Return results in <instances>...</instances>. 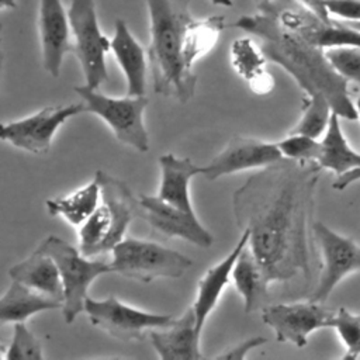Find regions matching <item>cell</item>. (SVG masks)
I'll list each match as a JSON object with an SVG mask.
<instances>
[{
    "mask_svg": "<svg viewBox=\"0 0 360 360\" xmlns=\"http://www.w3.org/2000/svg\"><path fill=\"white\" fill-rule=\"evenodd\" d=\"M321 170L316 162L283 158L232 195L236 225L249 231V248L270 283L311 276L308 226Z\"/></svg>",
    "mask_w": 360,
    "mask_h": 360,
    "instance_id": "6da1fadb",
    "label": "cell"
},
{
    "mask_svg": "<svg viewBox=\"0 0 360 360\" xmlns=\"http://www.w3.org/2000/svg\"><path fill=\"white\" fill-rule=\"evenodd\" d=\"M232 27L257 37L267 60L280 65L307 96H323L340 118H359L349 96V80L335 70L325 49L284 25L267 6L259 7L256 14L240 15Z\"/></svg>",
    "mask_w": 360,
    "mask_h": 360,
    "instance_id": "7a4b0ae2",
    "label": "cell"
},
{
    "mask_svg": "<svg viewBox=\"0 0 360 360\" xmlns=\"http://www.w3.org/2000/svg\"><path fill=\"white\" fill-rule=\"evenodd\" d=\"M146 6L153 91L184 104L194 96L197 86V76L186 60L187 37L194 21L191 0H146Z\"/></svg>",
    "mask_w": 360,
    "mask_h": 360,
    "instance_id": "3957f363",
    "label": "cell"
},
{
    "mask_svg": "<svg viewBox=\"0 0 360 360\" xmlns=\"http://www.w3.org/2000/svg\"><path fill=\"white\" fill-rule=\"evenodd\" d=\"M101 202L79 226V250L89 257L111 252L125 238L128 226L139 218V198L128 184L105 172L97 174Z\"/></svg>",
    "mask_w": 360,
    "mask_h": 360,
    "instance_id": "277c9868",
    "label": "cell"
},
{
    "mask_svg": "<svg viewBox=\"0 0 360 360\" xmlns=\"http://www.w3.org/2000/svg\"><path fill=\"white\" fill-rule=\"evenodd\" d=\"M111 271L141 283L156 278H180L193 260L158 242L124 238L111 250Z\"/></svg>",
    "mask_w": 360,
    "mask_h": 360,
    "instance_id": "5b68a950",
    "label": "cell"
},
{
    "mask_svg": "<svg viewBox=\"0 0 360 360\" xmlns=\"http://www.w3.org/2000/svg\"><path fill=\"white\" fill-rule=\"evenodd\" d=\"M42 252L52 256L58 264L63 284V307L62 314L66 323H72L76 316L84 311V301L91 283L111 271L110 263L91 260L84 256L79 248H75L65 239L49 235L38 246Z\"/></svg>",
    "mask_w": 360,
    "mask_h": 360,
    "instance_id": "8992f818",
    "label": "cell"
},
{
    "mask_svg": "<svg viewBox=\"0 0 360 360\" xmlns=\"http://www.w3.org/2000/svg\"><path fill=\"white\" fill-rule=\"evenodd\" d=\"M90 89L86 84L76 86L75 91L86 105V111L100 117L114 132L115 138L136 149L149 150V135L143 124V112L148 107L145 96L111 97Z\"/></svg>",
    "mask_w": 360,
    "mask_h": 360,
    "instance_id": "52a82bcc",
    "label": "cell"
},
{
    "mask_svg": "<svg viewBox=\"0 0 360 360\" xmlns=\"http://www.w3.org/2000/svg\"><path fill=\"white\" fill-rule=\"evenodd\" d=\"M73 53L76 55L84 84L98 89L108 79L105 56L111 51V38L100 28L96 0H72L69 6Z\"/></svg>",
    "mask_w": 360,
    "mask_h": 360,
    "instance_id": "ba28073f",
    "label": "cell"
},
{
    "mask_svg": "<svg viewBox=\"0 0 360 360\" xmlns=\"http://www.w3.org/2000/svg\"><path fill=\"white\" fill-rule=\"evenodd\" d=\"M84 312L97 329L120 340H143L146 332L167 328L176 318L166 314H153L131 307L115 295L104 300L87 297Z\"/></svg>",
    "mask_w": 360,
    "mask_h": 360,
    "instance_id": "9c48e42d",
    "label": "cell"
},
{
    "mask_svg": "<svg viewBox=\"0 0 360 360\" xmlns=\"http://www.w3.org/2000/svg\"><path fill=\"white\" fill-rule=\"evenodd\" d=\"M86 112L83 101L66 105H48L24 118L1 125V139L17 149L46 155L59 127L75 115Z\"/></svg>",
    "mask_w": 360,
    "mask_h": 360,
    "instance_id": "30bf717a",
    "label": "cell"
},
{
    "mask_svg": "<svg viewBox=\"0 0 360 360\" xmlns=\"http://www.w3.org/2000/svg\"><path fill=\"white\" fill-rule=\"evenodd\" d=\"M312 233L322 253V269L309 300L325 302L346 276L360 271V246L322 222L312 224Z\"/></svg>",
    "mask_w": 360,
    "mask_h": 360,
    "instance_id": "8fae6325",
    "label": "cell"
},
{
    "mask_svg": "<svg viewBox=\"0 0 360 360\" xmlns=\"http://www.w3.org/2000/svg\"><path fill=\"white\" fill-rule=\"evenodd\" d=\"M335 312L323 302L308 301L271 304L262 308V321L270 326L277 342H288L297 347L308 343V336L322 328H330Z\"/></svg>",
    "mask_w": 360,
    "mask_h": 360,
    "instance_id": "7c38bea8",
    "label": "cell"
},
{
    "mask_svg": "<svg viewBox=\"0 0 360 360\" xmlns=\"http://www.w3.org/2000/svg\"><path fill=\"white\" fill-rule=\"evenodd\" d=\"M280 159H283V155L276 142H267L255 136L233 135L221 153L205 166H201V176L212 181L242 170L263 169Z\"/></svg>",
    "mask_w": 360,
    "mask_h": 360,
    "instance_id": "4fadbf2b",
    "label": "cell"
},
{
    "mask_svg": "<svg viewBox=\"0 0 360 360\" xmlns=\"http://www.w3.org/2000/svg\"><path fill=\"white\" fill-rule=\"evenodd\" d=\"M139 218L145 219L155 231L167 236L187 240L198 248L208 249L214 243L211 232L198 221L195 212L180 210L158 195L141 194Z\"/></svg>",
    "mask_w": 360,
    "mask_h": 360,
    "instance_id": "5bb4252c",
    "label": "cell"
},
{
    "mask_svg": "<svg viewBox=\"0 0 360 360\" xmlns=\"http://www.w3.org/2000/svg\"><path fill=\"white\" fill-rule=\"evenodd\" d=\"M38 30L44 69L58 77L65 55L73 52L69 11L62 0H39Z\"/></svg>",
    "mask_w": 360,
    "mask_h": 360,
    "instance_id": "9a60e30c",
    "label": "cell"
},
{
    "mask_svg": "<svg viewBox=\"0 0 360 360\" xmlns=\"http://www.w3.org/2000/svg\"><path fill=\"white\" fill-rule=\"evenodd\" d=\"M249 231L243 229L240 238L238 239L233 249L217 264H212L205 270V273L200 277L197 284L195 300L191 305L193 312L197 321V329L202 332V328L210 316V314L215 309L222 291L232 280V270L239 257V253L249 242Z\"/></svg>",
    "mask_w": 360,
    "mask_h": 360,
    "instance_id": "2e32d148",
    "label": "cell"
},
{
    "mask_svg": "<svg viewBox=\"0 0 360 360\" xmlns=\"http://www.w3.org/2000/svg\"><path fill=\"white\" fill-rule=\"evenodd\" d=\"M150 343L162 360H200L204 359L200 350L201 332L197 329L193 308L187 311L167 328L152 329Z\"/></svg>",
    "mask_w": 360,
    "mask_h": 360,
    "instance_id": "e0dca14e",
    "label": "cell"
},
{
    "mask_svg": "<svg viewBox=\"0 0 360 360\" xmlns=\"http://www.w3.org/2000/svg\"><path fill=\"white\" fill-rule=\"evenodd\" d=\"M111 51L127 80L128 96H145L148 52L129 31L124 20H117L111 38Z\"/></svg>",
    "mask_w": 360,
    "mask_h": 360,
    "instance_id": "ac0fdd59",
    "label": "cell"
},
{
    "mask_svg": "<svg viewBox=\"0 0 360 360\" xmlns=\"http://www.w3.org/2000/svg\"><path fill=\"white\" fill-rule=\"evenodd\" d=\"M159 167L160 184L156 195L180 210L194 212L190 197V181L193 177L201 174V166L188 158L165 153L159 158Z\"/></svg>",
    "mask_w": 360,
    "mask_h": 360,
    "instance_id": "d6986e66",
    "label": "cell"
},
{
    "mask_svg": "<svg viewBox=\"0 0 360 360\" xmlns=\"http://www.w3.org/2000/svg\"><path fill=\"white\" fill-rule=\"evenodd\" d=\"M8 276L38 292L63 302V284L58 264L48 253L35 249L28 257L10 267Z\"/></svg>",
    "mask_w": 360,
    "mask_h": 360,
    "instance_id": "ffe728a7",
    "label": "cell"
},
{
    "mask_svg": "<svg viewBox=\"0 0 360 360\" xmlns=\"http://www.w3.org/2000/svg\"><path fill=\"white\" fill-rule=\"evenodd\" d=\"M232 281L243 300V309L246 314H252L264 307L271 283L252 253L249 242L239 253V257L233 266Z\"/></svg>",
    "mask_w": 360,
    "mask_h": 360,
    "instance_id": "44dd1931",
    "label": "cell"
},
{
    "mask_svg": "<svg viewBox=\"0 0 360 360\" xmlns=\"http://www.w3.org/2000/svg\"><path fill=\"white\" fill-rule=\"evenodd\" d=\"M267 58L259 44L249 37H240L231 45V63L235 72L248 83L252 91L266 94L273 90L274 80L266 69Z\"/></svg>",
    "mask_w": 360,
    "mask_h": 360,
    "instance_id": "7402d4cb",
    "label": "cell"
},
{
    "mask_svg": "<svg viewBox=\"0 0 360 360\" xmlns=\"http://www.w3.org/2000/svg\"><path fill=\"white\" fill-rule=\"evenodd\" d=\"M62 307V301L13 280L0 298V323L25 322L31 315Z\"/></svg>",
    "mask_w": 360,
    "mask_h": 360,
    "instance_id": "603a6c76",
    "label": "cell"
},
{
    "mask_svg": "<svg viewBox=\"0 0 360 360\" xmlns=\"http://www.w3.org/2000/svg\"><path fill=\"white\" fill-rule=\"evenodd\" d=\"M101 187L97 179L83 187L45 201L46 211L51 217H62L73 226H80L100 205Z\"/></svg>",
    "mask_w": 360,
    "mask_h": 360,
    "instance_id": "cb8c5ba5",
    "label": "cell"
},
{
    "mask_svg": "<svg viewBox=\"0 0 360 360\" xmlns=\"http://www.w3.org/2000/svg\"><path fill=\"white\" fill-rule=\"evenodd\" d=\"M316 163L336 176L360 167V153L352 149L343 135L340 117L332 112L329 125L321 139V150Z\"/></svg>",
    "mask_w": 360,
    "mask_h": 360,
    "instance_id": "d4e9b609",
    "label": "cell"
},
{
    "mask_svg": "<svg viewBox=\"0 0 360 360\" xmlns=\"http://www.w3.org/2000/svg\"><path fill=\"white\" fill-rule=\"evenodd\" d=\"M332 112V107L323 96H307L301 118L290 132L302 134L318 139L325 134Z\"/></svg>",
    "mask_w": 360,
    "mask_h": 360,
    "instance_id": "484cf974",
    "label": "cell"
},
{
    "mask_svg": "<svg viewBox=\"0 0 360 360\" xmlns=\"http://www.w3.org/2000/svg\"><path fill=\"white\" fill-rule=\"evenodd\" d=\"M3 360H44L42 342L25 326V322H15L13 338L7 349L3 347Z\"/></svg>",
    "mask_w": 360,
    "mask_h": 360,
    "instance_id": "4316f807",
    "label": "cell"
},
{
    "mask_svg": "<svg viewBox=\"0 0 360 360\" xmlns=\"http://www.w3.org/2000/svg\"><path fill=\"white\" fill-rule=\"evenodd\" d=\"M330 328H335L345 345L346 352L342 359H357L360 356V314H353L346 308H339L330 321Z\"/></svg>",
    "mask_w": 360,
    "mask_h": 360,
    "instance_id": "83f0119b",
    "label": "cell"
},
{
    "mask_svg": "<svg viewBox=\"0 0 360 360\" xmlns=\"http://www.w3.org/2000/svg\"><path fill=\"white\" fill-rule=\"evenodd\" d=\"M276 143L283 158L295 162H316L321 150V141L302 134L288 132L285 138Z\"/></svg>",
    "mask_w": 360,
    "mask_h": 360,
    "instance_id": "f1b7e54d",
    "label": "cell"
},
{
    "mask_svg": "<svg viewBox=\"0 0 360 360\" xmlns=\"http://www.w3.org/2000/svg\"><path fill=\"white\" fill-rule=\"evenodd\" d=\"M326 58L335 70L346 80H353L360 86V48L336 46L325 49Z\"/></svg>",
    "mask_w": 360,
    "mask_h": 360,
    "instance_id": "f546056e",
    "label": "cell"
},
{
    "mask_svg": "<svg viewBox=\"0 0 360 360\" xmlns=\"http://www.w3.org/2000/svg\"><path fill=\"white\" fill-rule=\"evenodd\" d=\"M330 15H336L350 22L360 21V0H323Z\"/></svg>",
    "mask_w": 360,
    "mask_h": 360,
    "instance_id": "4dcf8cb0",
    "label": "cell"
},
{
    "mask_svg": "<svg viewBox=\"0 0 360 360\" xmlns=\"http://www.w3.org/2000/svg\"><path fill=\"white\" fill-rule=\"evenodd\" d=\"M266 342H267V339L263 338V336L246 338V339L238 342L236 345L228 347L222 353L214 356V359H219V360H224V359H226V360H245L250 350L264 345Z\"/></svg>",
    "mask_w": 360,
    "mask_h": 360,
    "instance_id": "1f68e13d",
    "label": "cell"
},
{
    "mask_svg": "<svg viewBox=\"0 0 360 360\" xmlns=\"http://www.w3.org/2000/svg\"><path fill=\"white\" fill-rule=\"evenodd\" d=\"M357 180H360V167L359 169H353V170H350L347 173H343L340 176H336V180L333 181L332 187L335 190H338V191H342V190H345L346 187H349L352 183H354Z\"/></svg>",
    "mask_w": 360,
    "mask_h": 360,
    "instance_id": "d6a6232c",
    "label": "cell"
},
{
    "mask_svg": "<svg viewBox=\"0 0 360 360\" xmlns=\"http://www.w3.org/2000/svg\"><path fill=\"white\" fill-rule=\"evenodd\" d=\"M210 1H211V4L222 6V7H232L233 6L232 0H210Z\"/></svg>",
    "mask_w": 360,
    "mask_h": 360,
    "instance_id": "836d02e7",
    "label": "cell"
},
{
    "mask_svg": "<svg viewBox=\"0 0 360 360\" xmlns=\"http://www.w3.org/2000/svg\"><path fill=\"white\" fill-rule=\"evenodd\" d=\"M1 7H14V0H1Z\"/></svg>",
    "mask_w": 360,
    "mask_h": 360,
    "instance_id": "e575fe53",
    "label": "cell"
},
{
    "mask_svg": "<svg viewBox=\"0 0 360 360\" xmlns=\"http://www.w3.org/2000/svg\"><path fill=\"white\" fill-rule=\"evenodd\" d=\"M253 1H255L256 7H262V6L269 4V3H271V1H274V0H253Z\"/></svg>",
    "mask_w": 360,
    "mask_h": 360,
    "instance_id": "d590c367",
    "label": "cell"
},
{
    "mask_svg": "<svg viewBox=\"0 0 360 360\" xmlns=\"http://www.w3.org/2000/svg\"><path fill=\"white\" fill-rule=\"evenodd\" d=\"M356 110H357V114H359V118H360V96L356 100Z\"/></svg>",
    "mask_w": 360,
    "mask_h": 360,
    "instance_id": "8d00e7d4",
    "label": "cell"
},
{
    "mask_svg": "<svg viewBox=\"0 0 360 360\" xmlns=\"http://www.w3.org/2000/svg\"><path fill=\"white\" fill-rule=\"evenodd\" d=\"M347 24H350L352 27H354V28H357V30H360V21L359 22H347Z\"/></svg>",
    "mask_w": 360,
    "mask_h": 360,
    "instance_id": "74e56055",
    "label": "cell"
}]
</instances>
